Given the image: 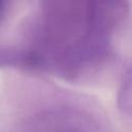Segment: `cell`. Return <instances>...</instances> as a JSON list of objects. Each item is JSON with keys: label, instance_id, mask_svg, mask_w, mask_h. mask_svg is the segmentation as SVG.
<instances>
[{"label": "cell", "instance_id": "6da1fadb", "mask_svg": "<svg viewBox=\"0 0 132 132\" xmlns=\"http://www.w3.org/2000/svg\"><path fill=\"white\" fill-rule=\"evenodd\" d=\"M5 4H6V0H0V18L5 9Z\"/></svg>", "mask_w": 132, "mask_h": 132}]
</instances>
